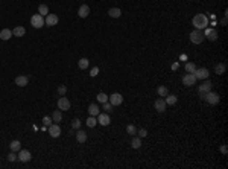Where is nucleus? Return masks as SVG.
Listing matches in <instances>:
<instances>
[{
  "label": "nucleus",
  "mask_w": 228,
  "mask_h": 169,
  "mask_svg": "<svg viewBox=\"0 0 228 169\" xmlns=\"http://www.w3.org/2000/svg\"><path fill=\"white\" fill-rule=\"evenodd\" d=\"M164 102H166V105H175L176 104V96L175 95H167Z\"/></svg>",
  "instance_id": "obj_23"
},
{
  "label": "nucleus",
  "mask_w": 228,
  "mask_h": 169,
  "mask_svg": "<svg viewBox=\"0 0 228 169\" xmlns=\"http://www.w3.org/2000/svg\"><path fill=\"white\" fill-rule=\"evenodd\" d=\"M108 101L111 102L113 107H116V105H120V104L123 102V98H122L120 93H113L111 96H108Z\"/></svg>",
  "instance_id": "obj_8"
},
{
  "label": "nucleus",
  "mask_w": 228,
  "mask_h": 169,
  "mask_svg": "<svg viewBox=\"0 0 228 169\" xmlns=\"http://www.w3.org/2000/svg\"><path fill=\"white\" fill-rule=\"evenodd\" d=\"M108 14H110V17H113V18H119V17L122 15V11H120L119 8H110Z\"/></svg>",
  "instance_id": "obj_21"
},
{
  "label": "nucleus",
  "mask_w": 228,
  "mask_h": 169,
  "mask_svg": "<svg viewBox=\"0 0 228 169\" xmlns=\"http://www.w3.org/2000/svg\"><path fill=\"white\" fill-rule=\"evenodd\" d=\"M88 113H90V116H98L99 114V107L96 105V104H91L90 107H88Z\"/></svg>",
  "instance_id": "obj_24"
},
{
  "label": "nucleus",
  "mask_w": 228,
  "mask_h": 169,
  "mask_svg": "<svg viewBox=\"0 0 228 169\" xmlns=\"http://www.w3.org/2000/svg\"><path fill=\"white\" fill-rule=\"evenodd\" d=\"M204 34L199 31V29H195L192 34H190V41L193 43V44H201L202 41H204Z\"/></svg>",
  "instance_id": "obj_3"
},
{
  "label": "nucleus",
  "mask_w": 228,
  "mask_h": 169,
  "mask_svg": "<svg viewBox=\"0 0 228 169\" xmlns=\"http://www.w3.org/2000/svg\"><path fill=\"white\" fill-rule=\"evenodd\" d=\"M30 159H32V156H30V153L27 149H20L18 151V160H21L23 163L30 162Z\"/></svg>",
  "instance_id": "obj_10"
},
{
  "label": "nucleus",
  "mask_w": 228,
  "mask_h": 169,
  "mask_svg": "<svg viewBox=\"0 0 228 169\" xmlns=\"http://www.w3.org/2000/svg\"><path fill=\"white\" fill-rule=\"evenodd\" d=\"M104 110H105V111H108V113H111V111H113V105H111V102H110V101L104 102Z\"/></svg>",
  "instance_id": "obj_35"
},
{
  "label": "nucleus",
  "mask_w": 228,
  "mask_h": 169,
  "mask_svg": "<svg viewBox=\"0 0 228 169\" xmlns=\"http://www.w3.org/2000/svg\"><path fill=\"white\" fill-rule=\"evenodd\" d=\"M27 82H29V78H27V76H17V78H15V84H17L18 87H24V85H27Z\"/></svg>",
  "instance_id": "obj_16"
},
{
  "label": "nucleus",
  "mask_w": 228,
  "mask_h": 169,
  "mask_svg": "<svg viewBox=\"0 0 228 169\" xmlns=\"http://www.w3.org/2000/svg\"><path fill=\"white\" fill-rule=\"evenodd\" d=\"M98 73H99V69H98V67H93L91 72H90V76H96Z\"/></svg>",
  "instance_id": "obj_39"
},
{
  "label": "nucleus",
  "mask_w": 228,
  "mask_h": 169,
  "mask_svg": "<svg viewBox=\"0 0 228 169\" xmlns=\"http://www.w3.org/2000/svg\"><path fill=\"white\" fill-rule=\"evenodd\" d=\"M76 140H78L79 143H84V142L87 140V134H85V131H81V130H79V131L76 133Z\"/></svg>",
  "instance_id": "obj_25"
},
{
  "label": "nucleus",
  "mask_w": 228,
  "mask_h": 169,
  "mask_svg": "<svg viewBox=\"0 0 228 169\" xmlns=\"http://www.w3.org/2000/svg\"><path fill=\"white\" fill-rule=\"evenodd\" d=\"M154 105H155V110L160 111V113H163V111L166 110V102H164V99H161V98H158Z\"/></svg>",
  "instance_id": "obj_15"
},
{
  "label": "nucleus",
  "mask_w": 228,
  "mask_h": 169,
  "mask_svg": "<svg viewBox=\"0 0 228 169\" xmlns=\"http://www.w3.org/2000/svg\"><path fill=\"white\" fill-rule=\"evenodd\" d=\"M126 133L131 134V136H135V134H137V128H135L134 125H128V127H126Z\"/></svg>",
  "instance_id": "obj_33"
},
{
  "label": "nucleus",
  "mask_w": 228,
  "mask_h": 169,
  "mask_svg": "<svg viewBox=\"0 0 228 169\" xmlns=\"http://www.w3.org/2000/svg\"><path fill=\"white\" fill-rule=\"evenodd\" d=\"M207 38H208L210 41H216V40H218V32H216V29H212V32L207 35Z\"/></svg>",
  "instance_id": "obj_31"
},
{
  "label": "nucleus",
  "mask_w": 228,
  "mask_h": 169,
  "mask_svg": "<svg viewBox=\"0 0 228 169\" xmlns=\"http://www.w3.org/2000/svg\"><path fill=\"white\" fill-rule=\"evenodd\" d=\"M11 37H12V31H9V29H3V31H0V40L6 41V40H9Z\"/></svg>",
  "instance_id": "obj_18"
},
{
  "label": "nucleus",
  "mask_w": 228,
  "mask_h": 169,
  "mask_svg": "<svg viewBox=\"0 0 228 169\" xmlns=\"http://www.w3.org/2000/svg\"><path fill=\"white\" fill-rule=\"evenodd\" d=\"M58 108H59L61 111H66V110H70V101H69L67 98H64V96H61V98L58 99Z\"/></svg>",
  "instance_id": "obj_7"
},
{
  "label": "nucleus",
  "mask_w": 228,
  "mask_h": 169,
  "mask_svg": "<svg viewBox=\"0 0 228 169\" xmlns=\"http://www.w3.org/2000/svg\"><path fill=\"white\" fill-rule=\"evenodd\" d=\"M85 124H87V127H90V128H94V127H96V124H98V119H96L94 116H90V117L85 120Z\"/></svg>",
  "instance_id": "obj_28"
},
{
  "label": "nucleus",
  "mask_w": 228,
  "mask_h": 169,
  "mask_svg": "<svg viewBox=\"0 0 228 169\" xmlns=\"http://www.w3.org/2000/svg\"><path fill=\"white\" fill-rule=\"evenodd\" d=\"M98 122L102 125V127H107V125H110V116L107 114V113H99L98 114Z\"/></svg>",
  "instance_id": "obj_13"
},
{
  "label": "nucleus",
  "mask_w": 228,
  "mask_h": 169,
  "mask_svg": "<svg viewBox=\"0 0 228 169\" xmlns=\"http://www.w3.org/2000/svg\"><path fill=\"white\" fill-rule=\"evenodd\" d=\"M9 148H11V151H12V153H17V151H20V149H21V143H20L18 140H12V142H11V145H9Z\"/></svg>",
  "instance_id": "obj_20"
},
{
  "label": "nucleus",
  "mask_w": 228,
  "mask_h": 169,
  "mask_svg": "<svg viewBox=\"0 0 228 169\" xmlns=\"http://www.w3.org/2000/svg\"><path fill=\"white\" fill-rule=\"evenodd\" d=\"M131 145H132V148H134V149H138V148L141 146V140H140V137L132 136V142H131Z\"/></svg>",
  "instance_id": "obj_29"
},
{
  "label": "nucleus",
  "mask_w": 228,
  "mask_h": 169,
  "mask_svg": "<svg viewBox=\"0 0 228 169\" xmlns=\"http://www.w3.org/2000/svg\"><path fill=\"white\" fill-rule=\"evenodd\" d=\"M88 64H90V61H88L87 58H81V59H79V63H78V66H79V69H81V70H85V69L88 67Z\"/></svg>",
  "instance_id": "obj_27"
},
{
  "label": "nucleus",
  "mask_w": 228,
  "mask_h": 169,
  "mask_svg": "<svg viewBox=\"0 0 228 169\" xmlns=\"http://www.w3.org/2000/svg\"><path fill=\"white\" fill-rule=\"evenodd\" d=\"M72 125H73V130H78V128L81 127V120H79V119H73Z\"/></svg>",
  "instance_id": "obj_37"
},
{
  "label": "nucleus",
  "mask_w": 228,
  "mask_h": 169,
  "mask_svg": "<svg viewBox=\"0 0 228 169\" xmlns=\"http://www.w3.org/2000/svg\"><path fill=\"white\" fill-rule=\"evenodd\" d=\"M195 69H196V66H195L193 63H187V64H186V72H187V73H193Z\"/></svg>",
  "instance_id": "obj_32"
},
{
  "label": "nucleus",
  "mask_w": 228,
  "mask_h": 169,
  "mask_svg": "<svg viewBox=\"0 0 228 169\" xmlns=\"http://www.w3.org/2000/svg\"><path fill=\"white\" fill-rule=\"evenodd\" d=\"M66 92H67V87H66V85H59V87H58V93H59L61 96H64Z\"/></svg>",
  "instance_id": "obj_36"
},
{
  "label": "nucleus",
  "mask_w": 228,
  "mask_h": 169,
  "mask_svg": "<svg viewBox=\"0 0 228 169\" xmlns=\"http://www.w3.org/2000/svg\"><path fill=\"white\" fill-rule=\"evenodd\" d=\"M43 122H44V125H46V127H50V125H52V119H50V117H47V116H44V117H43Z\"/></svg>",
  "instance_id": "obj_38"
},
{
  "label": "nucleus",
  "mask_w": 228,
  "mask_h": 169,
  "mask_svg": "<svg viewBox=\"0 0 228 169\" xmlns=\"http://www.w3.org/2000/svg\"><path fill=\"white\" fill-rule=\"evenodd\" d=\"M8 160H9V162H15V160H17V157H15V154H14V153H11V154L8 156Z\"/></svg>",
  "instance_id": "obj_41"
},
{
  "label": "nucleus",
  "mask_w": 228,
  "mask_h": 169,
  "mask_svg": "<svg viewBox=\"0 0 228 169\" xmlns=\"http://www.w3.org/2000/svg\"><path fill=\"white\" fill-rule=\"evenodd\" d=\"M52 120H53V122H61V120H62L61 110H55V111H53V114H52Z\"/></svg>",
  "instance_id": "obj_26"
},
{
  "label": "nucleus",
  "mask_w": 228,
  "mask_h": 169,
  "mask_svg": "<svg viewBox=\"0 0 228 169\" xmlns=\"http://www.w3.org/2000/svg\"><path fill=\"white\" fill-rule=\"evenodd\" d=\"M137 134H138L140 137H146V136H148V131H146V130H140V131H137Z\"/></svg>",
  "instance_id": "obj_40"
},
{
  "label": "nucleus",
  "mask_w": 228,
  "mask_h": 169,
  "mask_svg": "<svg viewBox=\"0 0 228 169\" xmlns=\"http://www.w3.org/2000/svg\"><path fill=\"white\" fill-rule=\"evenodd\" d=\"M193 75H195L196 79H207V78H208V70L204 69V67H202V69H195Z\"/></svg>",
  "instance_id": "obj_9"
},
{
  "label": "nucleus",
  "mask_w": 228,
  "mask_h": 169,
  "mask_svg": "<svg viewBox=\"0 0 228 169\" xmlns=\"http://www.w3.org/2000/svg\"><path fill=\"white\" fill-rule=\"evenodd\" d=\"M49 134H50L52 137H59V136H61V127H59L58 124H52V125L49 127Z\"/></svg>",
  "instance_id": "obj_12"
},
{
  "label": "nucleus",
  "mask_w": 228,
  "mask_h": 169,
  "mask_svg": "<svg viewBox=\"0 0 228 169\" xmlns=\"http://www.w3.org/2000/svg\"><path fill=\"white\" fill-rule=\"evenodd\" d=\"M88 14H90V6H88V5H82V6L78 9V15H79L81 18L88 17Z\"/></svg>",
  "instance_id": "obj_14"
},
{
  "label": "nucleus",
  "mask_w": 228,
  "mask_h": 169,
  "mask_svg": "<svg viewBox=\"0 0 228 169\" xmlns=\"http://www.w3.org/2000/svg\"><path fill=\"white\" fill-rule=\"evenodd\" d=\"M221 153H222V154H227V153H228L227 145H222V146H221Z\"/></svg>",
  "instance_id": "obj_43"
},
{
  "label": "nucleus",
  "mask_w": 228,
  "mask_h": 169,
  "mask_svg": "<svg viewBox=\"0 0 228 169\" xmlns=\"http://www.w3.org/2000/svg\"><path fill=\"white\" fill-rule=\"evenodd\" d=\"M221 24H222V26H227V12H225V15H224V18L221 20Z\"/></svg>",
  "instance_id": "obj_42"
},
{
  "label": "nucleus",
  "mask_w": 228,
  "mask_h": 169,
  "mask_svg": "<svg viewBox=\"0 0 228 169\" xmlns=\"http://www.w3.org/2000/svg\"><path fill=\"white\" fill-rule=\"evenodd\" d=\"M212 87H213V84H212V81H208V78L198 87V92H199V95H201V98H204L210 90H212Z\"/></svg>",
  "instance_id": "obj_4"
},
{
  "label": "nucleus",
  "mask_w": 228,
  "mask_h": 169,
  "mask_svg": "<svg viewBox=\"0 0 228 169\" xmlns=\"http://www.w3.org/2000/svg\"><path fill=\"white\" fill-rule=\"evenodd\" d=\"M24 34H26V29L23 26H17V27L12 29V35L14 37H23Z\"/></svg>",
  "instance_id": "obj_17"
},
{
  "label": "nucleus",
  "mask_w": 228,
  "mask_h": 169,
  "mask_svg": "<svg viewBox=\"0 0 228 169\" xmlns=\"http://www.w3.org/2000/svg\"><path fill=\"white\" fill-rule=\"evenodd\" d=\"M225 70H227V66H225L224 63H219V64L215 67V72H216L218 75H224V73H225Z\"/></svg>",
  "instance_id": "obj_22"
},
{
  "label": "nucleus",
  "mask_w": 228,
  "mask_h": 169,
  "mask_svg": "<svg viewBox=\"0 0 228 169\" xmlns=\"http://www.w3.org/2000/svg\"><path fill=\"white\" fill-rule=\"evenodd\" d=\"M192 23H193V26H195V29H205L208 24H210V21H208V17L205 15V14H196L195 17H193V20H192Z\"/></svg>",
  "instance_id": "obj_1"
},
{
  "label": "nucleus",
  "mask_w": 228,
  "mask_h": 169,
  "mask_svg": "<svg viewBox=\"0 0 228 169\" xmlns=\"http://www.w3.org/2000/svg\"><path fill=\"white\" fill-rule=\"evenodd\" d=\"M38 14L43 15V17H46V15L49 14V8H47L46 5H40V6H38Z\"/></svg>",
  "instance_id": "obj_30"
},
{
  "label": "nucleus",
  "mask_w": 228,
  "mask_h": 169,
  "mask_svg": "<svg viewBox=\"0 0 228 169\" xmlns=\"http://www.w3.org/2000/svg\"><path fill=\"white\" fill-rule=\"evenodd\" d=\"M178 67H180L178 63H173V64H172V70H178Z\"/></svg>",
  "instance_id": "obj_44"
},
{
  "label": "nucleus",
  "mask_w": 228,
  "mask_h": 169,
  "mask_svg": "<svg viewBox=\"0 0 228 169\" xmlns=\"http://www.w3.org/2000/svg\"><path fill=\"white\" fill-rule=\"evenodd\" d=\"M157 93H158V96H161V98H166V96L169 95V90H167V87H166V85H158V88H157Z\"/></svg>",
  "instance_id": "obj_19"
},
{
  "label": "nucleus",
  "mask_w": 228,
  "mask_h": 169,
  "mask_svg": "<svg viewBox=\"0 0 228 169\" xmlns=\"http://www.w3.org/2000/svg\"><path fill=\"white\" fill-rule=\"evenodd\" d=\"M204 99L210 104V105H216V104H219V101H221V96L218 95V93H215V92H208L205 96H204Z\"/></svg>",
  "instance_id": "obj_5"
},
{
  "label": "nucleus",
  "mask_w": 228,
  "mask_h": 169,
  "mask_svg": "<svg viewBox=\"0 0 228 169\" xmlns=\"http://www.w3.org/2000/svg\"><path fill=\"white\" fill-rule=\"evenodd\" d=\"M196 78H195V75L193 73H187V75H184L183 76V84L184 85H187V87H190V85H195L196 84Z\"/></svg>",
  "instance_id": "obj_6"
},
{
  "label": "nucleus",
  "mask_w": 228,
  "mask_h": 169,
  "mask_svg": "<svg viewBox=\"0 0 228 169\" xmlns=\"http://www.w3.org/2000/svg\"><path fill=\"white\" fill-rule=\"evenodd\" d=\"M107 101H108V96H107L105 93H99V95H98V102L104 104V102H107Z\"/></svg>",
  "instance_id": "obj_34"
},
{
  "label": "nucleus",
  "mask_w": 228,
  "mask_h": 169,
  "mask_svg": "<svg viewBox=\"0 0 228 169\" xmlns=\"http://www.w3.org/2000/svg\"><path fill=\"white\" fill-rule=\"evenodd\" d=\"M44 23H46L47 26H55V24H58V15H56V14H47L46 18H44Z\"/></svg>",
  "instance_id": "obj_11"
},
{
  "label": "nucleus",
  "mask_w": 228,
  "mask_h": 169,
  "mask_svg": "<svg viewBox=\"0 0 228 169\" xmlns=\"http://www.w3.org/2000/svg\"><path fill=\"white\" fill-rule=\"evenodd\" d=\"M30 24L35 27V29H40V27H43L46 23H44V17L43 15H40V14H35V15H32L30 17Z\"/></svg>",
  "instance_id": "obj_2"
}]
</instances>
